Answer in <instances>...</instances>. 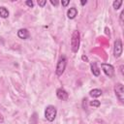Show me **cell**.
Instances as JSON below:
<instances>
[{
  "instance_id": "obj_1",
  "label": "cell",
  "mask_w": 124,
  "mask_h": 124,
  "mask_svg": "<svg viewBox=\"0 0 124 124\" xmlns=\"http://www.w3.org/2000/svg\"><path fill=\"white\" fill-rule=\"evenodd\" d=\"M79 32L78 30H75L72 34V39H71V48L73 52H78L79 48Z\"/></svg>"
},
{
  "instance_id": "obj_2",
  "label": "cell",
  "mask_w": 124,
  "mask_h": 124,
  "mask_svg": "<svg viewBox=\"0 0 124 124\" xmlns=\"http://www.w3.org/2000/svg\"><path fill=\"white\" fill-rule=\"evenodd\" d=\"M66 65H67V59L64 55L60 56L58 62H57V65H56V70H55V73L57 76H61L64 71H65V68H66Z\"/></svg>"
},
{
  "instance_id": "obj_3",
  "label": "cell",
  "mask_w": 124,
  "mask_h": 124,
  "mask_svg": "<svg viewBox=\"0 0 124 124\" xmlns=\"http://www.w3.org/2000/svg\"><path fill=\"white\" fill-rule=\"evenodd\" d=\"M56 113H57V110H56V108L53 107V106H47L46 108V110H45V117L46 118V120L48 121H53L56 117Z\"/></svg>"
},
{
  "instance_id": "obj_4",
  "label": "cell",
  "mask_w": 124,
  "mask_h": 124,
  "mask_svg": "<svg viewBox=\"0 0 124 124\" xmlns=\"http://www.w3.org/2000/svg\"><path fill=\"white\" fill-rule=\"evenodd\" d=\"M101 67H102V70L104 71L106 76H108V78H112L113 77V75H114V68H113L112 65L107 64V63H102Z\"/></svg>"
},
{
  "instance_id": "obj_5",
  "label": "cell",
  "mask_w": 124,
  "mask_h": 124,
  "mask_svg": "<svg viewBox=\"0 0 124 124\" xmlns=\"http://www.w3.org/2000/svg\"><path fill=\"white\" fill-rule=\"evenodd\" d=\"M114 92L120 102H124V88L121 83H117L114 86Z\"/></svg>"
},
{
  "instance_id": "obj_6",
  "label": "cell",
  "mask_w": 124,
  "mask_h": 124,
  "mask_svg": "<svg viewBox=\"0 0 124 124\" xmlns=\"http://www.w3.org/2000/svg\"><path fill=\"white\" fill-rule=\"evenodd\" d=\"M122 54V42L120 40H116L114 42V46H113V55L114 57L118 58Z\"/></svg>"
},
{
  "instance_id": "obj_7",
  "label": "cell",
  "mask_w": 124,
  "mask_h": 124,
  "mask_svg": "<svg viewBox=\"0 0 124 124\" xmlns=\"http://www.w3.org/2000/svg\"><path fill=\"white\" fill-rule=\"evenodd\" d=\"M56 96H57V98L59 100H62V101H66L68 99V97H69L67 91L65 89H63V88H58L56 90Z\"/></svg>"
},
{
  "instance_id": "obj_8",
  "label": "cell",
  "mask_w": 124,
  "mask_h": 124,
  "mask_svg": "<svg viewBox=\"0 0 124 124\" xmlns=\"http://www.w3.org/2000/svg\"><path fill=\"white\" fill-rule=\"evenodd\" d=\"M17 36H18L20 39H22V40L28 39V38H29V31H28L27 29H25V28L19 29V30L17 31Z\"/></svg>"
},
{
  "instance_id": "obj_9",
  "label": "cell",
  "mask_w": 124,
  "mask_h": 124,
  "mask_svg": "<svg viewBox=\"0 0 124 124\" xmlns=\"http://www.w3.org/2000/svg\"><path fill=\"white\" fill-rule=\"evenodd\" d=\"M77 15H78V10H77L75 7L70 8V9L68 10V12H67V16H68V17L71 18V19L75 18V17L77 16Z\"/></svg>"
},
{
  "instance_id": "obj_10",
  "label": "cell",
  "mask_w": 124,
  "mask_h": 124,
  "mask_svg": "<svg viewBox=\"0 0 124 124\" xmlns=\"http://www.w3.org/2000/svg\"><path fill=\"white\" fill-rule=\"evenodd\" d=\"M90 68H91V72H92V74H93L94 76L98 77V76L100 75V69L98 68V66H97V64H96L95 62L91 63V65H90Z\"/></svg>"
},
{
  "instance_id": "obj_11",
  "label": "cell",
  "mask_w": 124,
  "mask_h": 124,
  "mask_svg": "<svg viewBox=\"0 0 124 124\" xmlns=\"http://www.w3.org/2000/svg\"><path fill=\"white\" fill-rule=\"evenodd\" d=\"M89 95H90L91 97H93V98H97V97H99V96L102 95V90H101V89H97V88L92 89V90L89 92Z\"/></svg>"
},
{
  "instance_id": "obj_12",
  "label": "cell",
  "mask_w": 124,
  "mask_h": 124,
  "mask_svg": "<svg viewBox=\"0 0 124 124\" xmlns=\"http://www.w3.org/2000/svg\"><path fill=\"white\" fill-rule=\"evenodd\" d=\"M0 16L3 18H6L9 16V11L5 7H0Z\"/></svg>"
},
{
  "instance_id": "obj_13",
  "label": "cell",
  "mask_w": 124,
  "mask_h": 124,
  "mask_svg": "<svg viewBox=\"0 0 124 124\" xmlns=\"http://www.w3.org/2000/svg\"><path fill=\"white\" fill-rule=\"evenodd\" d=\"M122 1L121 0H116V1H113V3H112V6H113V9L114 10H118L119 8H120V6L122 5Z\"/></svg>"
},
{
  "instance_id": "obj_14",
  "label": "cell",
  "mask_w": 124,
  "mask_h": 124,
  "mask_svg": "<svg viewBox=\"0 0 124 124\" xmlns=\"http://www.w3.org/2000/svg\"><path fill=\"white\" fill-rule=\"evenodd\" d=\"M89 105H90L91 107H99V106H100V101H98V100H93V101H90Z\"/></svg>"
},
{
  "instance_id": "obj_15",
  "label": "cell",
  "mask_w": 124,
  "mask_h": 124,
  "mask_svg": "<svg viewBox=\"0 0 124 124\" xmlns=\"http://www.w3.org/2000/svg\"><path fill=\"white\" fill-rule=\"evenodd\" d=\"M38 4H39V6H41V7H44L46 4V0H43V1H38Z\"/></svg>"
},
{
  "instance_id": "obj_16",
  "label": "cell",
  "mask_w": 124,
  "mask_h": 124,
  "mask_svg": "<svg viewBox=\"0 0 124 124\" xmlns=\"http://www.w3.org/2000/svg\"><path fill=\"white\" fill-rule=\"evenodd\" d=\"M25 4H26L28 7H30V8H32V7H33V5H34V4H33V1H30V0L26 1V2H25Z\"/></svg>"
},
{
  "instance_id": "obj_17",
  "label": "cell",
  "mask_w": 124,
  "mask_h": 124,
  "mask_svg": "<svg viewBox=\"0 0 124 124\" xmlns=\"http://www.w3.org/2000/svg\"><path fill=\"white\" fill-rule=\"evenodd\" d=\"M123 16H124V11H122L121 14H120V22H121V24H123Z\"/></svg>"
},
{
  "instance_id": "obj_18",
  "label": "cell",
  "mask_w": 124,
  "mask_h": 124,
  "mask_svg": "<svg viewBox=\"0 0 124 124\" xmlns=\"http://www.w3.org/2000/svg\"><path fill=\"white\" fill-rule=\"evenodd\" d=\"M69 2H70V1H62L61 4H62V6H67V5L69 4Z\"/></svg>"
},
{
  "instance_id": "obj_19",
  "label": "cell",
  "mask_w": 124,
  "mask_h": 124,
  "mask_svg": "<svg viewBox=\"0 0 124 124\" xmlns=\"http://www.w3.org/2000/svg\"><path fill=\"white\" fill-rule=\"evenodd\" d=\"M50 3H51L52 5H54V6H57V5H58V2H57V1H53V0H50Z\"/></svg>"
},
{
  "instance_id": "obj_20",
  "label": "cell",
  "mask_w": 124,
  "mask_h": 124,
  "mask_svg": "<svg viewBox=\"0 0 124 124\" xmlns=\"http://www.w3.org/2000/svg\"><path fill=\"white\" fill-rule=\"evenodd\" d=\"M81 59L84 60V61H87V60H88V58H87L85 55H82V56H81Z\"/></svg>"
},
{
  "instance_id": "obj_21",
  "label": "cell",
  "mask_w": 124,
  "mask_h": 124,
  "mask_svg": "<svg viewBox=\"0 0 124 124\" xmlns=\"http://www.w3.org/2000/svg\"><path fill=\"white\" fill-rule=\"evenodd\" d=\"M3 121H4V118H3V116L0 114V123H2Z\"/></svg>"
},
{
  "instance_id": "obj_22",
  "label": "cell",
  "mask_w": 124,
  "mask_h": 124,
  "mask_svg": "<svg viewBox=\"0 0 124 124\" xmlns=\"http://www.w3.org/2000/svg\"><path fill=\"white\" fill-rule=\"evenodd\" d=\"M80 4H81V5H84V4H86V1H81Z\"/></svg>"
}]
</instances>
